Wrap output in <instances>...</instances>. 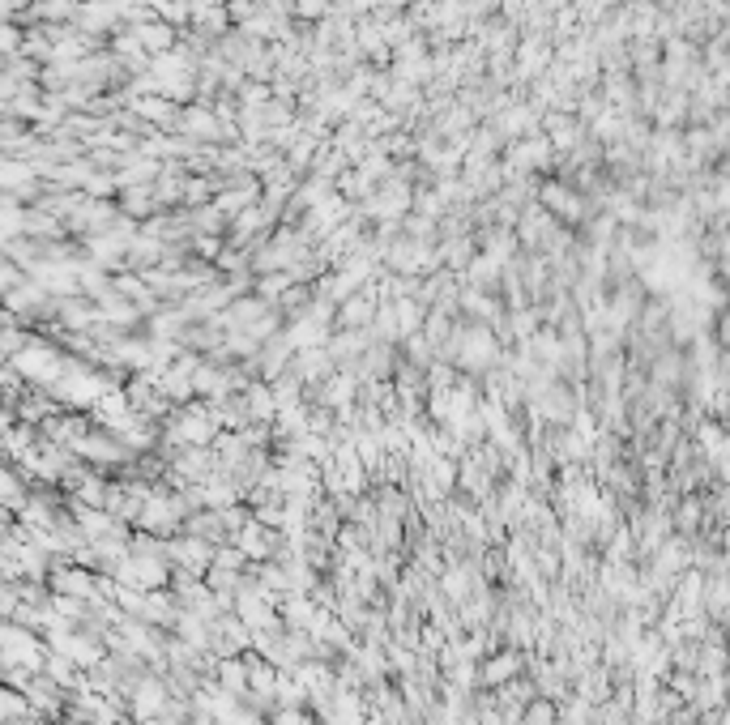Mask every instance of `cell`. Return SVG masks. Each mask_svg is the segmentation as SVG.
<instances>
[{
	"label": "cell",
	"mask_w": 730,
	"mask_h": 725,
	"mask_svg": "<svg viewBox=\"0 0 730 725\" xmlns=\"http://www.w3.org/2000/svg\"><path fill=\"white\" fill-rule=\"evenodd\" d=\"M517 670H521V653H517V649H504L500 657H491V662L483 666V687H504V683H513Z\"/></svg>",
	"instance_id": "6da1fadb"
}]
</instances>
